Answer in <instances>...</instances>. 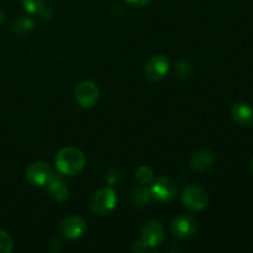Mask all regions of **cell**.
I'll list each match as a JSON object with an SVG mask.
<instances>
[{"instance_id": "obj_1", "label": "cell", "mask_w": 253, "mask_h": 253, "mask_svg": "<svg viewBox=\"0 0 253 253\" xmlns=\"http://www.w3.org/2000/svg\"><path fill=\"white\" fill-rule=\"evenodd\" d=\"M85 166V157L77 147H64L57 153L56 167L63 175H77Z\"/></svg>"}, {"instance_id": "obj_2", "label": "cell", "mask_w": 253, "mask_h": 253, "mask_svg": "<svg viewBox=\"0 0 253 253\" xmlns=\"http://www.w3.org/2000/svg\"><path fill=\"white\" fill-rule=\"evenodd\" d=\"M118 204V195L111 187L96 190L90 199V209L95 215H108Z\"/></svg>"}, {"instance_id": "obj_3", "label": "cell", "mask_w": 253, "mask_h": 253, "mask_svg": "<svg viewBox=\"0 0 253 253\" xmlns=\"http://www.w3.org/2000/svg\"><path fill=\"white\" fill-rule=\"evenodd\" d=\"M182 203L188 209L199 211L208 207L209 197L204 188L199 187V185H189L183 190Z\"/></svg>"}, {"instance_id": "obj_4", "label": "cell", "mask_w": 253, "mask_h": 253, "mask_svg": "<svg viewBox=\"0 0 253 253\" xmlns=\"http://www.w3.org/2000/svg\"><path fill=\"white\" fill-rule=\"evenodd\" d=\"M150 192L152 199L160 203L170 202L177 194V187L174 182L168 177H158L153 182H151Z\"/></svg>"}, {"instance_id": "obj_5", "label": "cell", "mask_w": 253, "mask_h": 253, "mask_svg": "<svg viewBox=\"0 0 253 253\" xmlns=\"http://www.w3.org/2000/svg\"><path fill=\"white\" fill-rule=\"evenodd\" d=\"M170 231L173 236L178 239H188L194 236L195 232L198 231V221L192 215H178L170 222Z\"/></svg>"}, {"instance_id": "obj_6", "label": "cell", "mask_w": 253, "mask_h": 253, "mask_svg": "<svg viewBox=\"0 0 253 253\" xmlns=\"http://www.w3.org/2000/svg\"><path fill=\"white\" fill-rule=\"evenodd\" d=\"M54 172L47 163L35 162L26 169V179L36 187H44L51 182Z\"/></svg>"}, {"instance_id": "obj_7", "label": "cell", "mask_w": 253, "mask_h": 253, "mask_svg": "<svg viewBox=\"0 0 253 253\" xmlns=\"http://www.w3.org/2000/svg\"><path fill=\"white\" fill-rule=\"evenodd\" d=\"M74 98L82 108H91L99 100V89L93 82H82L76 86Z\"/></svg>"}, {"instance_id": "obj_8", "label": "cell", "mask_w": 253, "mask_h": 253, "mask_svg": "<svg viewBox=\"0 0 253 253\" xmlns=\"http://www.w3.org/2000/svg\"><path fill=\"white\" fill-rule=\"evenodd\" d=\"M169 67L170 64L167 57L158 54V56H153L152 58L148 59L145 66V74L150 81L158 82L167 76Z\"/></svg>"}, {"instance_id": "obj_9", "label": "cell", "mask_w": 253, "mask_h": 253, "mask_svg": "<svg viewBox=\"0 0 253 253\" xmlns=\"http://www.w3.org/2000/svg\"><path fill=\"white\" fill-rule=\"evenodd\" d=\"M59 230L64 237L69 240H76L84 235L86 230V222L81 216L71 215L62 220L59 224Z\"/></svg>"}, {"instance_id": "obj_10", "label": "cell", "mask_w": 253, "mask_h": 253, "mask_svg": "<svg viewBox=\"0 0 253 253\" xmlns=\"http://www.w3.org/2000/svg\"><path fill=\"white\" fill-rule=\"evenodd\" d=\"M141 239L147 245V247L160 246L165 240L163 226L156 220H150V221L145 222L141 229Z\"/></svg>"}, {"instance_id": "obj_11", "label": "cell", "mask_w": 253, "mask_h": 253, "mask_svg": "<svg viewBox=\"0 0 253 253\" xmlns=\"http://www.w3.org/2000/svg\"><path fill=\"white\" fill-rule=\"evenodd\" d=\"M215 162V156L208 150H200L193 153L190 158V166L198 172H207L212 167Z\"/></svg>"}, {"instance_id": "obj_12", "label": "cell", "mask_w": 253, "mask_h": 253, "mask_svg": "<svg viewBox=\"0 0 253 253\" xmlns=\"http://www.w3.org/2000/svg\"><path fill=\"white\" fill-rule=\"evenodd\" d=\"M231 115L235 123L241 126L253 125V109L246 103H236L231 109Z\"/></svg>"}, {"instance_id": "obj_13", "label": "cell", "mask_w": 253, "mask_h": 253, "mask_svg": "<svg viewBox=\"0 0 253 253\" xmlns=\"http://www.w3.org/2000/svg\"><path fill=\"white\" fill-rule=\"evenodd\" d=\"M47 189H48L49 195L54 202L63 203L68 198V187L61 177L53 175L51 182L47 184Z\"/></svg>"}, {"instance_id": "obj_14", "label": "cell", "mask_w": 253, "mask_h": 253, "mask_svg": "<svg viewBox=\"0 0 253 253\" xmlns=\"http://www.w3.org/2000/svg\"><path fill=\"white\" fill-rule=\"evenodd\" d=\"M151 199H152V197H151L150 188L146 184H140L133 188L131 200H132V204L135 208L146 207L151 202Z\"/></svg>"}, {"instance_id": "obj_15", "label": "cell", "mask_w": 253, "mask_h": 253, "mask_svg": "<svg viewBox=\"0 0 253 253\" xmlns=\"http://www.w3.org/2000/svg\"><path fill=\"white\" fill-rule=\"evenodd\" d=\"M35 29V21L31 19V17L27 16H21L19 19H16L12 24V31L16 35H24L29 34L32 30Z\"/></svg>"}, {"instance_id": "obj_16", "label": "cell", "mask_w": 253, "mask_h": 253, "mask_svg": "<svg viewBox=\"0 0 253 253\" xmlns=\"http://www.w3.org/2000/svg\"><path fill=\"white\" fill-rule=\"evenodd\" d=\"M174 71L179 78L187 79V78H190V77L193 76V72H194V69H193V66L189 63V62L179 61L175 63Z\"/></svg>"}, {"instance_id": "obj_17", "label": "cell", "mask_w": 253, "mask_h": 253, "mask_svg": "<svg viewBox=\"0 0 253 253\" xmlns=\"http://www.w3.org/2000/svg\"><path fill=\"white\" fill-rule=\"evenodd\" d=\"M136 178L141 184H148L153 180V172L151 168L146 166H140L136 170Z\"/></svg>"}, {"instance_id": "obj_18", "label": "cell", "mask_w": 253, "mask_h": 253, "mask_svg": "<svg viewBox=\"0 0 253 253\" xmlns=\"http://www.w3.org/2000/svg\"><path fill=\"white\" fill-rule=\"evenodd\" d=\"M14 249L11 236L6 231L0 229V253H10Z\"/></svg>"}, {"instance_id": "obj_19", "label": "cell", "mask_w": 253, "mask_h": 253, "mask_svg": "<svg viewBox=\"0 0 253 253\" xmlns=\"http://www.w3.org/2000/svg\"><path fill=\"white\" fill-rule=\"evenodd\" d=\"M21 4L29 14H39L44 6V0H21Z\"/></svg>"}, {"instance_id": "obj_20", "label": "cell", "mask_w": 253, "mask_h": 253, "mask_svg": "<svg viewBox=\"0 0 253 253\" xmlns=\"http://www.w3.org/2000/svg\"><path fill=\"white\" fill-rule=\"evenodd\" d=\"M120 179H121V175H120V173H119V170L109 169L108 172H106L105 180H106V183L110 185V187L118 184V183L120 182Z\"/></svg>"}, {"instance_id": "obj_21", "label": "cell", "mask_w": 253, "mask_h": 253, "mask_svg": "<svg viewBox=\"0 0 253 253\" xmlns=\"http://www.w3.org/2000/svg\"><path fill=\"white\" fill-rule=\"evenodd\" d=\"M39 15L42 17V19L49 20L52 16H53V10H52V7L46 6V5H44V6L39 11Z\"/></svg>"}, {"instance_id": "obj_22", "label": "cell", "mask_w": 253, "mask_h": 253, "mask_svg": "<svg viewBox=\"0 0 253 253\" xmlns=\"http://www.w3.org/2000/svg\"><path fill=\"white\" fill-rule=\"evenodd\" d=\"M146 250H147V245L143 242L142 239H140V240H137V241L133 242V246H132V251L133 252L141 253V252L146 251Z\"/></svg>"}, {"instance_id": "obj_23", "label": "cell", "mask_w": 253, "mask_h": 253, "mask_svg": "<svg viewBox=\"0 0 253 253\" xmlns=\"http://www.w3.org/2000/svg\"><path fill=\"white\" fill-rule=\"evenodd\" d=\"M128 5L131 6H136V7H142L146 6V5L150 4L151 0H125Z\"/></svg>"}, {"instance_id": "obj_24", "label": "cell", "mask_w": 253, "mask_h": 253, "mask_svg": "<svg viewBox=\"0 0 253 253\" xmlns=\"http://www.w3.org/2000/svg\"><path fill=\"white\" fill-rule=\"evenodd\" d=\"M2 22H4V14H2V11L0 10V25H1Z\"/></svg>"}, {"instance_id": "obj_25", "label": "cell", "mask_w": 253, "mask_h": 253, "mask_svg": "<svg viewBox=\"0 0 253 253\" xmlns=\"http://www.w3.org/2000/svg\"><path fill=\"white\" fill-rule=\"evenodd\" d=\"M251 167H252V172H253V161H252V165H251Z\"/></svg>"}]
</instances>
